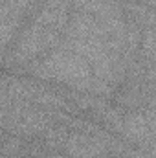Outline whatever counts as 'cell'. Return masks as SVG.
Instances as JSON below:
<instances>
[{
    "label": "cell",
    "mask_w": 156,
    "mask_h": 158,
    "mask_svg": "<svg viewBox=\"0 0 156 158\" xmlns=\"http://www.w3.org/2000/svg\"><path fill=\"white\" fill-rule=\"evenodd\" d=\"M70 15L72 0H42L7 48L0 63L4 70L20 74L30 63L53 50L63 39Z\"/></svg>",
    "instance_id": "1"
},
{
    "label": "cell",
    "mask_w": 156,
    "mask_h": 158,
    "mask_svg": "<svg viewBox=\"0 0 156 158\" xmlns=\"http://www.w3.org/2000/svg\"><path fill=\"white\" fill-rule=\"evenodd\" d=\"M18 76H28L50 85L70 88L81 94L97 96L103 99H112L114 96L110 88H107L103 83L94 77L86 61L61 40L46 55L30 63Z\"/></svg>",
    "instance_id": "2"
},
{
    "label": "cell",
    "mask_w": 156,
    "mask_h": 158,
    "mask_svg": "<svg viewBox=\"0 0 156 158\" xmlns=\"http://www.w3.org/2000/svg\"><path fill=\"white\" fill-rule=\"evenodd\" d=\"M121 7H123L125 20H129L142 31L147 28H154V7H149V6L138 4V2H125V0H121Z\"/></svg>",
    "instance_id": "3"
}]
</instances>
